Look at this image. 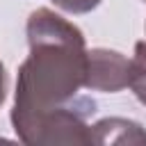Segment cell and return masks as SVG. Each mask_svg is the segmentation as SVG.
I'll return each instance as SVG.
<instances>
[{"label": "cell", "mask_w": 146, "mask_h": 146, "mask_svg": "<svg viewBox=\"0 0 146 146\" xmlns=\"http://www.w3.org/2000/svg\"><path fill=\"white\" fill-rule=\"evenodd\" d=\"M30 55L18 68L11 125L30 146L89 144L96 103L80 94L87 73V41L78 25L39 7L27 18Z\"/></svg>", "instance_id": "obj_1"}, {"label": "cell", "mask_w": 146, "mask_h": 146, "mask_svg": "<svg viewBox=\"0 0 146 146\" xmlns=\"http://www.w3.org/2000/svg\"><path fill=\"white\" fill-rule=\"evenodd\" d=\"M130 59L110 48H91L87 50V73L84 89L116 94L128 87Z\"/></svg>", "instance_id": "obj_2"}, {"label": "cell", "mask_w": 146, "mask_h": 146, "mask_svg": "<svg viewBox=\"0 0 146 146\" xmlns=\"http://www.w3.org/2000/svg\"><path fill=\"white\" fill-rule=\"evenodd\" d=\"M89 144H146V130L137 121L107 116L89 125Z\"/></svg>", "instance_id": "obj_3"}, {"label": "cell", "mask_w": 146, "mask_h": 146, "mask_svg": "<svg viewBox=\"0 0 146 146\" xmlns=\"http://www.w3.org/2000/svg\"><path fill=\"white\" fill-rule=\"evenodd\" d=\"M128 87L137 96L141 105H146V41L135 43V55L130 59V73H128Z\"/></svg>", "instance_id": "obj_4"}, {"label": "cell", "mask_w": 146, "mask_h": 146, "mask_svg": "<svg viewBox=\"0 0 146 146\" xmlns=\"http://www.w3.org/2000/svg\"><path fill=\"white\" fill-rule=\"evenodd\" d=\"M50 2H55L59 9H64L68 14H89L103 0H50Z\"/></svg>", "instance_id": "obj_5"}, {"label": "cell", "mask_w": 146, "mask_h": 146, "mask_svg": "<svg viewBox=\"0 0 146 146\" xmlns=\"http://www.w3.org/2000/svg\"><path fill=\"white\" fill-rule=\"evenodd\" d=\"M5 98H7V73H5V66L0 62V105L5 103Z\"/></svg>", "instance_id": "obj_6"}, {"label": "cell", "mask_w": 146, "mask_h": 146, "mask_svg": "<svg viewBox=\"0 0 146 146\" xmlns=\"http://www.w3.org/2000/svg\"><path fill=\"white\" fill-rule=\"evenodd\" d=\"M144 2H146V0H144Z\"/></svg>", "instance_id": "obj_7"}]
</instances>
